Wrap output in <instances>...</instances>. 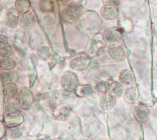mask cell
<instances>
[{"label": "cell", "mask_w": 157, "mask_h": 140, "mask_svg": "<svg viewBox=\"0 0 157 140\" xmlns=\"http://www.w3.org/2000/svg\"><path fill=\"white\" fill-rule=\"evenodd\" d=\"M78 77L75 73L72 71H66L61 76L60 83L61 87L67 92L75 91L78 86Z\"/></svg>", "instance_id": "obj_1"}, {"label": "cell", "mask_w": 157, "mask_h": 140, "mask_svg": "<svg viewBox=\"0 0 157 140\" xmlns=\"http://www.w3.org/2000/svg\"><path fill=\"white\" fill-rule=\"evenodd\" d=\"M82 7L77 3H72L69 5L63 11L62 20L69 23H73L79 18L82 14Z\"/></svg>", "instance_id": "obj_2"}, {"label": "cell", "mask_w": 157, "mask_h": 140, "mask_svg": "<svg viewBox=\"0 0 157 140\" xmlns=\"http://www.w3.org/2000/svg\"><path fill=\"white\" fill-rule=\"evenodd\" d=\"M133 112L135 119L139 123L143 125H146L148 123L150 116L148 106L141 103L135 104L133 106Z\"/></svg>", "instance_id": "obj_3"}, {"label": "cell", "mask_w": 157, "mask_h": 140, "mask_svg": "<svg viewBox=\"0 0 157 140\" xmlns=\"http://www.w3.org/2000/svg\"><path fill=\"white\" fill-rule=\"evenodd\" d=\"M108 53L113 59L118 62L124 61L126 56L125 48L120 42L111 44L109 47Z\"/></svg>", "instance_id": "obj_4"}, {"label": "cell", "mask_w": 157, "mask_h": 140, "mask_svg": "<svg viewBox=\"0 0 157 140\" xmlns=\"http://www.w3.org/2000/svg\"><path fill=\"white\" fill-rule=\"evenodd\" d=\"M73 112L72 106L65 102L57 104L53 109V116L57 119L64 120L68 119Z\"/></svg>", "instance_id": "obj_5"}, {"label": "cell", "mask_w": 157, "mask_h": 140, "mask_svg": "<svg viewBox=\"0 0 157 140\" xmlns=\"http://www.w3.org/2000/svg\"><path fill=\"white\" fill-rule=\"evenodd\" d=\"M90 59L88 55L81 54L78 55L70 62L71 68L76 71H83L86 69L90 65Z\"/></svg>", "instance_id": "obj_6"}, {"label": "cell", "mask_w": 157, "mask_h": 140, "mask_svg": "<svg viewBox=\"0 0 157 140\" xmlns=\"http://www.w3.org/2000/svg\"><path fill=\"white\" fill-rule=\"evenodd\" d=\"M17 98L19 99L22 109H29L33 102V96L32 92L27 88H23L20 91Z\"/></svg>", "instance_id": "obj_7"}, {"label": "cell", "mask_w": 157, "mask_h": 140, "mask_svg": "<svg viewBox=\"0 0 157 140\" xmlns=\"http://www.w3.org/2000/svg\"><path fill=\"white\" fill-rule=\"evenodd\" d=\"M24 121V117L21 112L6 114L4 118V123L8 128L21 126Z\"/></svg>", "instance_id": "obj_8"}, {"label": "cell", "mask_w": 157, "mask_h": 140, "mask_svg": "<svg viewBox=\"0 0 157 140\" xmlns=\"http://www.w3.org/2000/svg\"><path fill=\"white\" fill-rule=\"evenodd\" d=\"M4 107L6 114L20 112L21 110L23 109L20 102L17 97L7 98Z\"/></svg>", "instance_id": "obj_9"}, {"label": "cell", "mask_w": 157, "mask_h": 140, "mask_svg": "<svg viewBox=\"0 0 157 140\" xmlns=\"http://www.w3.org/2000/svg\"><path fill=\"white\" fill-rule=\"evenodd\" d=\"M123 98L125 102L128 104L134 106L138 100V91L137 88L135 86L127 87L123 94Z\"/></svg>", "instance_id": "obj_10"}, {"label": "cell", "mask_w": 157, "mask_h": 140, "mask_svg": "<svg viewBox=\"0 0 157 140\" xmlns=\"http://www.w3.org/2000/svg\"><path fill=\"white\" fill-rule=\"evenodd\" d=\"M100 106L105 110H110L114 109L117 103V99L110 92L102 95L100 98Z\"/></svg>", "instance_id": "obj_11"}, {"label": "cell", "mask_w": 157, "mask_h": 140, "mask_svg": "<svg viewBox=\"0 0 157 140\" xmlns=\"http://www.w3.org/2000/svg\"><path fill=\"white\" fill-rule=\"evenodd\" d=\"M121 35L120 30L115 28L107 29L102 35L104 41L109 44L119 42L120 39H121Z\"/></svg>", "instance_id": "obj_12"}, {"label": "cell", "mask_w": 157, "mask_h": 140, "mask_svg": "<svg viewBox=\"0 0 157 140\" xmlns=\"http://www.w3.org/2000/svg\"><path fill=\"white\" fill-rule=\"evenodd\" d=\"M150 116L147 125L150 129L157 135V100L155 103L149 107Z\"/></svg>", "instance_id": "obj_13"}, {"label": "cell", "mask_w": 157, "mask_h": 140, "mask_svg": "<svg viewBox=\"0 0 157 140\" xmlns=\"http://www.w3.org/2000/svg\"><path fill=\"white\" fill-rule=\"evenodd\" d=\"M118 80L120 83L127 87L133 86L135 83V79L133 73L129 70H122L119 75Z\"/></svg>", "instance_id": "obj_14"}, {"label": "cell", "mask_w": 157, "mask_h": 140, "mask_svg": "<svg viewBox=\"0 0 157 140\" xmlns=\"http://www.w3.org/2000/svg\"><path fill=\"white\" fill-rule=\"evenodd\" d=\"M7 25L10 28H15L20 22V14L17 9H11L7 12Z\"/></svg>", "instance_id": "obj_15"}, {"label": "cell", "mask_w": 157, "mask_h": 140, "mask_svg": "<svg viewBox=\"0 0 157 140\" xmlns=\"http://www.w3.org/2000/svg\"><path fill=\"white\" fill-rule=\"evenodd\" d=\"M36 20L35 14L32 11H29L25 14H23L20 18L19 23L23 28L27 29L32 27Z\"/></svg>", "instance_id": "obj_16"}, {"label": "cell", "mask_w": 157, "mask_h": 140, "mask_svg": "<svg viewBox=\"0 0 157 140\" xmlns=\"http://www.w3.org/2000/svg\"><path fill=\"white\" fill-rule=\"evenodd\" d=\"M102 40H103L102 35L101 37L99 35L95 36L91 39L89 49L90 54H95L98 53L99 50H101L103 48L104 44Z\"/></svg>", "instance_id": "obj_17"}, {"label": "cell", "mask_w": 157, "mask_h": 140, "mask_svg": "<svg viewBox=\"0 0 157 140\" xmlns=\"http://www.w3.org/2000/svg\"><path fill=\"white\" fill-rule=\"evenodd\" d=\"M3 93L6 98L16 97L19 93L18 88L16 84L13 83H9L3 85Z\"/></svg>", "instance_id": "obj_18"}, {"label": "cell", "mask_w": 157, "mask_h": 140, "mask_svg": "<svg viewBox=\"0 0 157 140\" xmlns=\"http://www.w3.org/2000/svg\"><path fill=\"white\" fill-rule=\"evenodd\" d=\"M94 88H93L90 85L86 84L78 85L75 89V93L77 96L83 97L92 95L94 92Z\"/></svg>", "instance_id": "obj_19"}, {"label": "cell", "mask_w": 157, "mask_h": 140, "mask_svg": "<svg viewBox=\"0 0 157 140\" xmlns=\"http://www.w3.org/2000/svg\"><path fill=\"white\" fill-rule=\"evenodd\" d=\"M125 90L124 86L119 81H116L111 84L110 93L116 98H120L123 96Z\"/></svg>", "instance_id": "obj_20"}, {"label": "cell", "mask_w": 157, "mask_h": 140, "mask_svg": "<svg viewBox=\"0 0 157 140\" xmlns=\"http://www.w3.org/2000/svg\"><path fill=\"white\" fill-rule=\"evenodd\" d=\"M101 13L102 16L107 20H113L117 17V10L115 7L104 6L102 8Z\"/></svg>", "instance_id": "obj_21"}, {"label": "cell", "mask_w": 157, "mask_h": 140, "mask_svg": "<svg viewBox=\"0 0 157 140\" xmlns=\"http://www.w3.org/2000/svg\"><path fill=\"white\" fill-rule=\"evenodd\" d=\"M110 86L111 85L108 82L100 80L94 86V90L98 94L100 95H104L109 92L110 90Z\"/></svg>", "instance_id": "obj_22"}, {"label": "cell", "mask_w": 157, "mask_h": 140, "mask_svg": "<svg viewBox=\"0 0 157 140\" xmlns=\"http://www.w3.org/2000/svg\"><path fill=\"white\" fill-rule=\"evenodd\" d=\"M15 6L19 13L25 14L30 11V3L29 0H17L15 3Z\"/></svg>", "instance_id": "obj_23"}, {"label": "cell", "mask_w": 157, "mask_h": 140, "mask_svg": "<svg viewBox=\"0 0 157 140\" xmlns=\"http://www.w3.org/2000/svg\"><path fill=\"white\" fill-rule=\"evenodd\" d=\"M16 63L13 59L10 57L2 58L1 60V68L4 71H10L15 67Z\"/></svg>", "instance_id": "obj_24"}, {"label": "cell", "mask_w": 157, "mask_h": 140, "mask_svg": "<svg viewBox=\"0 0 157 140\" xmlns=\"http://www.w3.org/2000/svg\"><path fill=\"white\" fill-rule=\"evenodd\" d=\"M23 133V128L20 126L14 127V128H8L7 134L8 136L11 139H16L20 137Z\"/></svg>", "instance_id": "obj_25"}, {"label": "cell", "mask_w": 157, "mask_h": 140, "mask_svg": "<svg viewBox=\"0 0 157 140\" xmlns=\"http://www.w3.org/2000/svg\"><path fill=\"white\" fill-rule=\"evenodd\" d=\"M56 0H42L40 9L44 12H50L54 10V2Z\"/></svg>", "instance_id": "obj_26"}, {"label": "cell", "mask_w": 157, "mask_h": 140, "mask_svg": "<svg viewBox=\"0 0 157 140\" xmlns=\"http://www.w3.org/2000/svg\"><path fill=\"white\" fill-rule=\"evenodd\" d=\"M37 54L39 58L44 61H46L48 59L50 55V49L47 46L40 47L38 49H37Z\"/></svg>", "instance_id": "obj_27"}, {"label": "cell", "mask_w": 157, "mask_h": 140, "mask_svg": "<svg viewBox=\"0 0 157 140\" xmlns=\"http://www.w3.org/2000/svg\"><path fill=\"white\" fill-rule=\"evenodd\" d=\"M13 53L12 48L10 45H6L3 47H1L0 49V55L2 58H5L10 57Z\"/></svg>", "instance_id": "obj_28"}, {"label": "cell", "mask_w": 157, "mask_h": 140, "mask_svg": "<svg viewBox=\"0 0 157 140\" xmlns=\"http://www.w3.org/2000/svg\"><path fill=\"white\" fill-rule=\"evenodd\" d=\"M12 78L10 75V74L6 71H3L1 73V80L2 82L3 83V85L9 83H11V82L12 81Z\"/></svg>", "instance_id": "obj_29"}, {"label": "cell", "mask_w": 157, "mask_h": 140, "mask_svg": "<svg viewBox=\"0 0 157 140\" xmlns=\"http://www.w3.org/2000/svg\"><path fill=\"white\" fill-rule=\"evenodd\" d=\"M120 0H103L104 6L109 7H115L118 5Z\"/></svg>", "instance_id": "obj_30"}, {"label": "cell", "mask_w": 157, "mask_h": 140, "mask_svg": "<svg viewBox=\"0 0 157 140\" xmlns=\"http://www.w3.org/2000/svg\"><path fill=\"white\" fill-rule=\"evenodd\" d=\"M0 39H1L0 40V41H1V47L8 44V39L6 36L1 35V36H0Z\"/></svg>", "instance_id": "obj_31"}, {"label": "cell", "mask_w": 157, "mask_h": 140, "mask_svg": "<svg viewBox=\"0 0 157 140\" xmlns=\"http://www.w3.org/2000/svg\"><path fill=\"white\" fill-rule=\"evenodd\" d=\"M36 140H51V138L48 135L42 134V135H40L37 138Z\"/></svg>", "instance_id": "obj_32"}, {"label": "cell", "mask_w": 157, "mask_h": 140, "mask_svg": "<svg viewBox=\"0 0 157 140\" xmlns=\"http://www.w3.org/2000/svg\"><path fill=\"white\" fill-rule=\"evenodd\" d=\"M62 1H63V2H67V0H62Z\"/></svg>", "instance_id": "obj_33"}, {"label": "cell", "mask_w": 157, "mask_h": 140, "mask_svg": "<svg viewBox=\"0 0 157 140\" xmlns=\"http://www.w3.org/2000/svg\"><path fill=\"white\" fill-rule=\"evenodd\" d=\"M101 140H108V139H101Z\"/></svg>", "instance_id": "obj_34"}, {"label": "cell", "mask_w": 157, "mask_h": 140, "mask_svg": "<svg viewBox=\"0 0 157 140\" xmlns=\"http://www.w3.org/2000/svg\"><path fill=\"white\" fill-rule=\"evenodd\" d=\"M156 140H157V135H156Z\"/></svg>", "instance_id": "obj_35"}]
</instances>
